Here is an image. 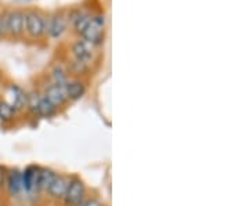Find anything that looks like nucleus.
<instances>
[{"instance_id": "nucleus-14", "label": "nucleus", "mask_w": 249, "mask_h": 206, "mask_svg": "<svg viewBox=\"0 0 249 206\" xmlns=\"http://www.w3.org/2000/svg\"><path fill=\"white\" fill-rule=\"evenodd\" d=\"M11 93H13V103H10V104L16 108V111L27 107L28 96L25 94L24 90L18 87V86H11Z\"/></svg>"}, {"instance_id": "nucleus-16", "label": "nucleus", "mask_w": 249, "mask_h": 206, "mask_svg": "<svg viewBox=\"0 0 249 206\" xmlns=\"http://www.w3.org/2000/svg\"><path fill=\"white\" fill-rule=\"evenodd\" d=\"M88 71H89V64L82 63V61H78V60H73V61L68 64V69H67L68 73L76 75V76L85 75Z\"/></svg>"}, {"instance_id": "nucleus-21", "label": "nucleus", "mask_w": 249, "mask_h": 206, "mask_svg": "<svg viewBox=\"0 0 249 206\" xmlns=\"http://www.w3.org/2000/svg\"><path fill=\"white\" fill-rule=\"evenodd\" d=\"M4 34V31H3V24H1V18H0V36Z\"/></svg>"}, {"instance_id": "nucleus-7", "label": "nucleus", "mask_w": 249, "mask_h": 206, "mask_svg": "<svg viewBox=\"0 0 249 206\" xmlns=\"http://www.w3.org/2000/svg\"><path fill=\"white\" fill-rule=\"evenodd\" d=\"M45 99L50 101L54 107L58 108L64 105L67 103V94H65V86H60V85H50L45 91Z\"/></svg>"}, {"instance_id": "nucleus-13", "label": "nucleus", "mask_w": 249, "mask_h": 206, "mask_svg": "<svg viewBox=\"0 0 249 206\" xmlns=\"http://www.w3.org/2000/svg\"><path fill=\"white\" fill-rule=\"evenodd\" d=\"M91 18H93V16H90L88 13H78L76 16H73V17H72V22H73V29H75V32L82 35L83 31L89 27Z\"/></svg>"}, {"instance_id": "nucleus-20", "label": "nucleus", "mask_w": 249, "mask_h": 206, "mask_svg": "<svg viewBox=\"0 0 249 206\" xmlns=\"http://www.w3.org/2000/svg\"><path fill=\"white\" fill-rule=\"evenodd\" d=\"M78 206H103V205H101L98 201H96V199H88V201H85V199H83Z\"/></svg>"}, {"instance_id": "nucleus-1", "label": "nucleus", "mask_w": 249, "mask_h": 206, "mask_svg": "<svg viewBox=\"0 0 249 206\" xmlns=\"http://www.w3.org/2000/svg\"><path fill=\"white\" fill-rule=\"evenodd\" d=\"M4 34H9L13 37H19L25 32V11L11 10L1 19Z\"/></svg>"}, {"instance_id": "nucleus-12", "label": "nucleus", "mask_w": 249, "mask_h": 206, "mask_svg": "<svg viewBox=\"0 0 249 206\" xmlns=\"http://www.w3.org/2000/svg\"><path fill=\"white\" fill-rule=\"evenodd\" d=\"M55 109L57 108L54 107L50 101H47L45 97H40L37 104H36V107L34 108V112L42 118H52L55 114Z\"/></svg>"}, {"instance_id": "nucleus-5", "label": "nucleus", "mask_w": 249, "mask_h": 206, "mask_svg": "<svg viewBox=\"0 0 249 206\" xmlns=\"http://www.w3.org/2000/svg\"><path fill=\"white\" fill-rule=\"evenodd\" d=\"M72 54H73L75 60L89 64L93 60V55H94V46L85 39H79L72 46Z\"/></svg>"}, {"instance_id": "nucleus-15", "label": "nucleus", "mask_w": 249, "mask_h": 206, "mask_svg": "<svg viewBox=\"0 0 249 206\" xmlns=\"http://www.w3.org/2000/svg\"><path fill=\"white\" fill-rule=\"evenodd\" d=\"M55 177V173L50 169H40L39 172V179H37V189H47L52 181Z\"/></svg>"}, {"instance_id": "nucleus-8", "label": "nucleus", "mask_w": 249, "mask_h": 206, "mask_svg": "<svg viewBox=\"0 0 249 206\" xmlns=\"http://www.w3.org/2000/svg\"><path fill=\"white\" fill-rule=\"evenodd\" d=\"M70 180H71L70 177H67L64 174H55L52 184L47 189V192L53 198H58V199L64 198L65 192H67V189L70 186Z\"/></svg>"}, {"instance_id": "nucleus-4", "label": "nucleus", "mask_w": 249, "mask_h": 206, "mask_svg": "<svg viewBox=\"0 0 249 206\" xmlns=\"http://www.w3.org/2000/svg\"><path fill=\"white\" fill-rule=\"evenodd\" d=\"M85 194H86V187L83 181L78 177H72L70 180L67 192L64 195V201L68 206H78L85 199Z\"/></svg>"}, {"instance_id": "nucleus-19", "label": "nucleus", "mask_w": 249, "mask_h": 206, "mask_svg": "<svg viewBox=\"0 0 249 206\" xmlns=\"http://www.w3.org/2000/svg\"><path fill=\"white\" fill-rule=\"evenodd\" d=\"M6 176H7L6 168L0 166V189H3V186H4V183H6Z\"/></svg>"}, {"instance_id": "nucleus-3", "label": "nucleus", "mask_w": 249, "mask_h": 206, "mask_svg": "<svg viewBox=\"0 0 249 206\" xmlns=\"http://www.w3.org/2000/svg\"><path fill=\"white\" fill-rule=\"evenodd\" d=\"M106 19L103 16H93L90 21L89 27L86 28L82 34V39L88 40L89 43L94 46H100L104 42V34H106Z\"/></svg>"}, {"instance_id": "nucleus-18", "label": "nucleus", "mask_w": 249, "mask_h": 206, "mask_svg": "<svg viewBox=\"0 0 249 206\" xmlns=\"http://www.w3.org/2000/svg\"><path fill=\"white\" fill-rule=\"evenodd\" d=\"M53 79L55 85L65 86L68 83V72L58 65V67H55L53 69Z\"/></svg>"}, {"instance_id": "nucleus-10", "label": "nucleus", "mask_w": 249, "mask_h": 206, "mask_svg": "<svg viewBox=\"0 0 249 206\" xmlns=\"http://www.w3.org/2000/svg\"><path fill=\"white\" fill-rule=\"evenodd\" d=\"M86 93V85L85 82L75 81L68 82L65 85V94H67V99L72 100V101H76V100H80Z\"/></svg>"}, {"instance_id": "nucleus-17", "label": "nucleus", "mask_w": 249, "mask_h": 206, "mask_svg": "<svg viewBox=\"0 0 249 206\" xmlns=\"http://www.w3.org/2000/svg\"><path fill=\"white\" fill-rule=\"evenodd\" d=\"M16 115V108L7 101H0V119L1 120H11Z\"/></svg>"}, {"instance_id": "nucleus-11", "label": "nucleus", "mask_w": 249, "mask_h": 206, "mask_svg": "<svg viewBox=\"0 0 249 206\" xmlns=\"http://www.w3.org/2000/svg\"><path fill=\"white\" fill-rule=\"evenodd\" d=\"M6 186L11 195H19V192L22 191V177H21V172L14 169L10 171L6 176Z\"/></svg>"}, {"instance_id": "nucleus-9", "label": "nucleus", "mask_w": 249, "mask_h": 206, "mask_svg": "<svg viewBox=\"0 0 249 206\" xmlns=\"http://www.w3.org/2000/svg\"><path fill=\"white\" fill-rule=\"evenodd\" d=\"M39 172H40L39 168L28 166L27 169L24 171V173H21V177H22V189H25L27 192H32L34 189H37Z\"/></svg>"}, {"instance_id": "nucleus-2", "label": "nucleus", "mask_w": 249, "mask_h": 206, "mask_svg": "<svg viewBox=\"0 0 249 206\" xmlns=\"http://www.w3.org/2000/svg\"><path fill=\"white\" fill-rule=\"evenodd\" d=\"M47 21L46 17L37 10L25 11V32L32 39H40L46 34Z\"/></svg>"}, {"instance_id": "nucleus-6", "label": "nucleus", "mask_w": 249, "mask_h": 206, "mask_svg": "<svg viewBox=\"0 0 249 206\" xmlns=\"http://www.w3.org/2000/svg\"><path fill=\"white\" fill-rule=\"evenodd\" d=\"M67 28H68V18L61 13H57L47 21L46 32H49V35L52 36L53 39H60L65 34Z\"/></svg>"}]
</instances>
